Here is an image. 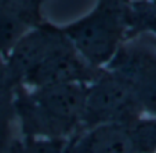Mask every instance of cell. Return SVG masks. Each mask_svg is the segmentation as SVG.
Returning a JSON list of instances; mask_svg holds the SVG:
<instances>
[{
  "label": "cell",
  "instance_id": "cell-1",
  "mask_svg": "<svg viewBox=\"0 0 156 153\" xmlns=\"http://www.w3.org/2000/svg\"><path fill=\"white\" fill-rule=\"evenodd\" d=\"M86 85H21L14 98V108L24 137L69 139L82 131Z\"/></svg>",
  "mask_w": 156,
  "mask_h": 153
},
{
  "label": "cell",
  "instance_id": "cell-2",
  "mask_svg": "<svg viewBox=\"0 0 156 153\" xmlns=\"http://www.w3.org/2000/svg\"><path fill=\"white\" fill-rule=\"evenodd\" d=\"M130 0H98L90 12L61 28L87 64L104 69L130 39Z\"/></svg>",
  "mask_w": 156,
  "mask_h": 153
},
{
  "label": "cell",
  "instance_id": "cell-3",
  "mask_svg": "<svg viewBox=\"0 0 156 153\" xmlns=\"http://www.w3.org/2000/svg\"><path fill=\"white\" fill-rule=\"evenodd\" d=\"M144 116L142 108L124 79L102 69L87 83L82 130L108 123H129Z\"/></svg>",
  "mask_w": 156,
  "mask_h": 153
},
{
  "label": "cell",
  "instance_id": "cell-4",
  "mask_svg": "<svg viewBox=\"0 0 156 153\" xmlns=\"http://www.w3.org/2000/svg\"><path fill=\"white\" fill-rule=\"evenodd\" d=\"M104 69L131 85L144 115L156 116V48L124 41Z\"/></svg>",
  "mask_w": 156,
  "mask_h": 153
},
{
  "label": "cell",
  "instance_id": "cell-5",
  "mask_svg": "<svg viewBox=\"0 0 156 153\" xmlns=\"http://www.w3.org/2000/svg\"><path fill=\"white\" fill-rule=\"evenodd\" d=\"M61 28L36 25L29 28L7 51V64L12 76L21 80L46 58L68 46Z\"/></svg>",
  "mask_w": 156,
  "mask_h": 153
},
{
  "label": "cell",
  "instance_id": "cell-6",
  "mask_svg": "<svg viewBox=\"0 0 156 153\" xmlns=\"http://www.w3.org/2000/svg\"><path fill=\"white\" fill-rule=\"evenodd\" d=\"M101 72L102 69H97L87 64L69 43L68 46L46 58L30 72H28L20 82L21 85L25 87H41L71 83L87 84L94 80Z\"/></svg>",
  "mask_w": 156,
  "mask_h": 153
},
{
  "label": "cell",
  "instance_id": "cell-7",
  "mask_svg": "<svg viewBox=\"0 0 156 153\" xmlns=\"http://www.w3.org/2000/svg\"><path fill=\"white\" fill-rule=\"evenodd\" d=\"M66 153H140L134 121L100 124L82 130L69 138Z\"/></svg>",
  "mask_w": 156,
  "mask_h": 153
},
{
  "label": "cell",
  "instance_id": "cell-8",
  "mask_svg": "<svg viewBox=\"0 0 156 153\" xmlns=\"http://www.w3.org/2000/svg\"><path fill=\"white\" fill-rule=\"evenodd\" d=\"M129 28L130 39L141 33L156 37V0H130Z\"/></svg>",
  "mask_w": 156,
  "mask_h": 153
},
{
  "label": "cell",
  "instance_id": "cell-9",
  "mask_svg": "<svg viewBox=\"0 0 156 153\" xmlns=\"http://www.w3.org/2000/svg\"><path fill=\"white\" fill-rule=\"evenodd\" d=\"M68 141L65 138H35L25 137L14 153H66Z\"/></svg>",
  "mask_w": 156,
  "mask_h": 153
},
{
  "label": "cell",
  "instance_id": "cell-10",
  "mask_svg": "<svg viewBox=\"0 0 156 153\" xmlns=\"http://www.w3.org/2000/svg\"><path fill=\"white\" fill-rule=\"evenodd\" d=\"M133 2H136V0H133Z\"/></svg>",
  "mask_w": 156,
  "mask_h": 153
}]
</instances>
